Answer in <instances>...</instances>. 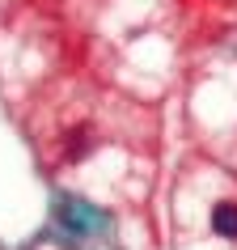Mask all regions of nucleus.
<instances>
[{"label":"nucleus","instance_id":"1","mask_svg":"<svg viewBox=\"0 0 237 250\" xmlns=\"http://www.w3.org/2000/svg\"><path fill=\"white\" fill-rule=\"evenodd\" d=\"M212 233L237 242V204H233V199H220V204L212 208Z\"/></svg>","mask_w":237,"mask_h":250},{"label":"nucleus","instance_id":"2","mask_svg":"<svg viewBox=\"0 0 237 250\" xmlns=\"http://www.w3.org/2000/svg\"><path fill=\"white\" fill-rule=\"evenodd\" d=\"M89 153V140H85V132H72L68 136V161H80Z\"/></svg>","mask_w":237,"mask_h":250}]
</instances>
